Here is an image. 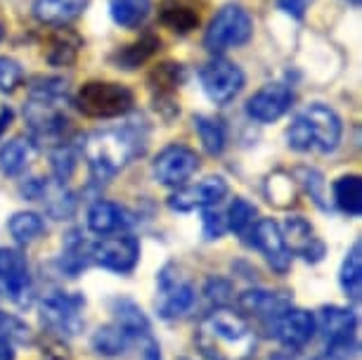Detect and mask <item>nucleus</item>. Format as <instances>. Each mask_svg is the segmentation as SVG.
Segmentation results:
<instances>
[{
	"label": "nucleus",
	"instance_id": "nucleus-22",
	"mask_svg": "<svg viewBox=\"0 0 362 360\" xmlns=\"http://www.w3.org/2000/svg\"><path fill=\"white\" fill-rule=\"evenodd\" d=\"M90 0H36L33 3V17L40 24L64 26L71 19L81 17Z\"/></svg>",
	"mask_w": 362,
	"mask_h": 360
},
{
	"label": "nucleus",
	"instance_id": "nucleus-4",
	"mask_svg": "<svg viewBox=\"0 0 362 360\" xmlns=\"http://www.w3.org/2000/svg\"><path fill=\"white\" fill-rule=\"evenodd\" d=\"M254 36V19L249 12L239 5H223L211 19L206 33H204V47L214 55L230 50V47H239L249 43Z\"/></svg>",
	"mask_w": 362,
	"mask_h": 360
},
{
	"label": "nucleus",
	"instance_id": "nucleus-50",
	"mask_svg": "<svg viewBox=\"0 0 362 360\" xmlns=\"http://www.w3.org/2000/svg\"><path fill=\"white\" fill-rule=\"evenodd\" d=\"M3 38H5V24L0 22V40H3Z\"/></svg>",
	"mask_w": 362,
	"mask_h": 360
},
{
	"label": "nucleus",
	"instance_id": "nucleus-26",
	"mask_svg": "<svg viewBox=\"0 0 362 360\" xmlns=\"http://www.w3.org/2000/svg\"><path fill=\"white\" fill-rule=\"evenodd\" d=\"M187 81V71L177 62L156 64L147 76L149 88L154 91V98H173V93Z\"/></svg>",
	"mask_w": 362,
	"mask_h": 360
},
{
	"label": "nucleus",
	"instance_id": "nucleus-35",
	"mask_svg": "<svg viewBox=\"0 0 362 360\" xmlns=\"http://www.w3.org/2000/svg\"><path fill=\"white\" fill-rule=\"evenodd\" d=\"M88 263H90V256H88V244L83 237H78L76 233H71L64 242V254H62V270H66L69 275H78Z\"/></svg>",
	"mask_w": 362,
	"mask_h": 360
},
{
	"label": "nucleus",
	"instance_id": "nucleus-7",
	"mask_svg": "<svg viewBox=\"0 0 362 360\" xmlns=\"http://www.w3.org/2000/svg\"><path fill=\"white\" fill-rule=\"evenodd\" d=\"M194 303V287L185 277L177 273L173 263L161 268L159 277H156V313L163 320H173V318L187 313Z\"/></svg>",
	"mask_w": 362,
	"mask_h": 360
},
{
	"label": "nucleus",
	"instance_id": "nucleus-30",
	"mask_svg": "<svg viewBox=\"0 0 362 360\" xmlns=\"http://www.w3.org/2000/svg\"><path fill=\"white\" fill-rule=\"evenodd\" d=\"M33 154V145L29 138L8 140L0 147V171L5 175H19L29 164Z\"/></svg>",
	"mask_w": 362,
	"mask_h": 360
},
{
	"label": "nucleus",
	"instance_id": "nucleus-40",
	"mask_svg": "<svg viewBox=\"0 0 362 360\" xmlns=\"http://www.w3.org/2000/svg\"><path fill=\"white\" fill-rule=\"evenodd\" d=\"M358 351H360V344H358V337L355 335L339 337V339L327 342V358L329 360H353L358 356Z\"/></svg>",
	"mask_w": 362,
	"mask_h": 360
},
{
	"label": "nucleus",
	"instance_id": "nucleus-11",
	"mask_svg": "<svg viewBox=\"0 0 362 360\" xmlns=\"http://www.w3.org/2000/svg\"><path fill=\"white\" fill-rule=\"evenodd\" d=\"M29 263L19 249L0 247V294L17 303L29 301Z\"/></svg>",
	"mask_w": 362,
	"mask_h": 360
},
{
	"label": "nucleus",
	"instance_id": "nucleus-41",
	"mask_svg": "<svg viewBox=\"0 0 362 360\" xmlns=\"http://www.w3.org/2000/svg\"><path fill=\"white\" fill-rule=\"evenodd\" d=\"M24 79V71L19 62L10 57H0V91L3 93H12L15 88L22 83Z\"/></svg>",
	"mask_w": 362,
	"mask_h": 360
},
{
	"label": "nucleus",
	"instance_id": "nucleus-8",
	"mask_svg": "<svg viewBox=\"0 0 362 360\" xmlns=\"http://www.w3.org/2000/svg\"><path fill=\"white\" fill-rule=\"evenodd\" d=\"M62 102L45 100L29 95V102L24 105V119L29 124L31 138L38 142H59L69 126V119L62 112Z\"/></svg>",
	"mask_w": 362,
	"mask_h": 360
},
{
	"label": "nucleus",
	"instance_id": "nucleus-10",
	"mask_svg": "<svg viewBox=\"0 0 362 360\" xmlns=\"http://www.w3.org/2000/svg\"><path fill=\"white\" fill-rule=\"evenodd\" d=\"M197 171H199V157H197V152L187 145H177V142L163 147L152 164L154 180L168 187L185 185Z\"/></svg>",
	"mask_w": 362,
	"mask_h": 360
},
{
	"label": "nucleus",
	"instance_id": "nucleus-33",
	"mask_svg": "<svg viewBox=\"0 0 362 360\" xmlns=\"http://www.w3.org/2000/svg\"><path fill=\"white\" fill-rule=\"evenodd\" d=\"M194 131L211 157H218L225 149V128L221 121L199 114V117H194Z\"/></svg>",
	"mask_w": 362,
	"mask_h": 360
},
{
	"label": "nucleus",
	"instance_id": "nucleus-24",
	"mask_svg": "<svg viewBox=\"0 0 362 360\" xmlns=\"http://www.w3.org/2000/svg\"><path fill=\"white\" fill-rule=\"evenodd\" d=\"M161 47V38L154 36V33H145V36H140L138 40H133V43H128L124 47H119V50L112 55V64L119 66V69H138L140 64H145L147 59H152L156 52H159Z\"/></svg>",
	"mask_w": 362,
	"mask_h": 360
},
{
	"label": "nucleus",
	"instance_id": "nucleus-37",
	"mask_svg": "<svg viewBox=\"0 0 362 360\" xmlns=\"http://www.w3.org/2000/svg\"><path fill=\"white\" fill-rule=\"evenodd\" d=\"M0 337L8 339L10 344H29L31 342V330L24 320H19L17 315L0 310Z\"/></svg>",
	"mask_w": 362,
	"mask_h": 360
},
{
	"label": "nucleus",
	"instance_id": "nucleus-12",
	"mask_svg": "<svg viewBox=\"0 0 362 360\" xmlns=\"http://www.w3.org/2000/svg\"><path fill=\"white\" fill-rule=\"evenodd\" d=\"M293 105V91L286 83H268L261 91L254 93L247 102V114L258 124H272L282 119Z\"/></svg>",
	"mask_w": 362,
	"mask_h": 360
},
{
	"label": "nucleus",
	"instance_id": "nucleus-48",
	"mask_svg": "<svg viewBox=\"0 0 362 360\" xmlns=\"http://www.w3.org/2000/svg\"><path fill=\"white\" fill-rule=\"evenodd\" d=\"M0 360H15V349L8 339L0 337Z\"/></svg>",
	"mask_w": 362,
	"mask_h": 360
},
{
	"label": "nucleus",
	"instance_id": "nucleus-43",
	"mask_svg": "<svg viewBox=\"0 0 362 360\" xmlns=\"http://www.w3.org/2000/svg\"><path fill=\"white\" fill-rule=\"evenodd\" d=\"M228 230V223L221 214L216 211H204V237L206 240H221Z\"/></svg>",
	"mask_w": 362,
	"mask_h": 360
},
{
	"label": "nucleus",
	"instance_id": "nucleus-18",
	"mask_svg": "<svg viewBox=\"0 0 362 360\" xmlns=\"http://www.w3.org/2000/svg\"><path fill=\"white\" fill-rule=\"evenodd\" d=\"M239 308L251 315L275 320L286 308H291V296L286 291H268V289H249L239 296Z\"/></svg>",
	"mask_w": 362,
	"mask_h": 360
},
{
	"label": "nucleus",
	"instance_id": "nucleus-32",
	"mask_svg": "<svg viewBox=\"0 0 362 360\" xmlns=\"http://www.w3.org/2000/svg\"><path fill=\"white\" fill-rule=\"evenodd\" d=\"M10 235L15 237L19 244H31L33 240H38L45 230V223L38 214L33 211H19L10 219L8 223Z\"/></svg>",
	"mask_w": 362,
	"mask_h": 360
},
{
	"label": "nucleus",
	"instance_id": "nucleus-47",
	"mask_svg": "<svg viewBox=\"0 0 362 360\" xmlns=\"http://www.w3.org/2000/svg\"><path fill=\"white\" fill-rule=\"evenodd\" d=\"M142 360H163L161 358V351H159V344L147 342L145 351H142Z\"/></svg>",
	"mask_w": 362,
	"mask_h": 360
},
{
	"label": "nucleus",
	"instance_id": "nucleus-39",
	"mask_svg": "<svg viewBox=\"0 0 362 360\" xmlns=\"http://www.w3.org/2000/svg\"><path fill=\"white\" fill-rule=\"evenodd\" d=\"M286 142H289V147L296 149V152H310L313 149V133L303 114H298V117L291 121V126L286 128Z\"/></svg>",
	"mask_w": 362,
	"mask_h": 360
},
{
	"label": "nucleus",
	"instance_id": "nucleus-38",
	"mask_svg": "<svg viewBox=\"0 0 362 360\" xmlns=\"http://www.w3.org/2000/svg\"><path fill=\"white\" fill-rule=\"evenodd\" d=\"M52 175L57 178L59 185H64L66 180L71 178L74 171H76V154L69 145H59L52 152Z\"/></svg>",
	"mask_w": 362,
	"mask_h": 360
},
{
	"label": "nucleus",
	"instance_id": "nucleus-6",
	"mask_svg": "<svg viewBox=\"0 0 362 360\" xmlns=\"http://www.w3.org/2000/svg\"><path fill=\"white\" fill-rule=\"evenodd\" d=\"M88 256H90V263H98L112 273L128 275L140 261V242L133 235L102 237V240L88 244Z\"/></svg>",
	"mask_w": 362,
	"mask_h": 360
},
{
	"label": "nucleus",
	"instance_id": "nucleus-34",
	"mask_svg": "<svg viewBox=\"0 0 362 360\" xmlns=\"http://www.w3.org/2000/svg\"><path fill=\"white\" fill-rule=\"evenodd\" d=\"M256 207L247 199H242V197H237L235 202L230 204L228 209V230H232L235 235H247L251 233V228L256 226Z\"/></svg>",
	"mask_w": 362,
	"mask_h": 360
},
{
	"label": "nucleus",
	"instance_id": "nucleus-17",
	"mask_svg": "<svg viewBox=\"0 0 362 360\" xmlns=\"http://www.w3.org/2000/svg\"><path fill=\"white\" fill-rule=\"evenodd\" d=\"M282 237H284V244L289 249V254L303 256L308 263H317L322 261L325 256V244L320 237H315V230L303 216H289L284 221V230H282Z\"/></svg>",
	"mask_w": 362,
	"mask_h": 360
},
{
	"label": "nucleus",
	"instance_id": "nucleus-13",
	"mask_svg": "<svg viewBox=\"0 0 362 360\" xmlns=\"http://www.w3.org/2000/svg\"><path fill=\"white\" fill-rule=\"evenodd\" d=\"M315 332H317L315 315H313L310 310L293 308V306L272 320V335H275L277 342L286 346L289 351L303 349V346L315 337Z\"/></svg>",
	"mask_w": 362,
	"mask_h": 360
},
{
	"label": "nucleus",
	"instance_id": "nucleus-28",
	"mask_svg": "<svg viewBox=\"0 0 362 360\" xmlns=\"http://www.w3.org/2000/svg\"><path fill=\"white\" fill-rule=\"evenodd\" d=\"M339 282L344 294L351 298V301L358 303L360 294H362V244L355 242L351 251L346 254L344 266H341L339 273Z\"/></svg>",
	"mask_w": 362,
	"mask_h": 360
},
{
	"label": "nucleus",
	"instance_id": "nucleus-1",
	"mask_svg": "<svg viewBox=\"0 0 362 360\" xmlns=\"http://www.w3.org/2000/svg\"><path fill=\"white\" fill-rule=\"evenodd\" d=\"M194 342L206 360H249L256 351V335L249 323L223 306L199 323Z\"/></svg>",
	"mask_w": 362,
	"mask_h": 360
},
{
	"label": "nucleus",
	"instance_id": "nucleus-16",
	"mask_svg": "<svg viewBox=\"0 0 362 360\" xmlns=\"http://www.w3.org/2000/svg\"><path fill=\"white\" fill-rule=\"evenodd\" d=\"M303 117L308 121L310 133H313V149L325 152V154L334 152V149L339 147L341 131H344L339 114L334 112L332 107L315 102V105H310L308 110L303 112Z\"/></svg>",
	"mask_w": 362,
	"mask_h": 360
},
{
	"label": "nucleus",
	"instance_id": "nucleus-29",
	"mask_svg": "<svg viewBox=\"0 0 362 360\" xmlns=\"http://www.w3.org/2000/svg\"><path fill=\"white\" fill-rule=\"evenodd\" d=\"M149 10H152V0H109L112 19L121 29H138L147 19Z\"/></svg>",
	"mask_w": 362,
	"mask_h": 360
},
{
	"label": "nucleus",
	"instance_id": "nucleus-19",
	"mask_svg": "<svg viewBox=\"0 0 362 360\" xmlns=\"http://www.w3.org/2000/svg\"><path fill=\"white\" fill-rule=\"evenodd\" d=\"M159 22L166 26V29L185 36V33L194 31L197 26H199L202 15L194 0H161Z\"/></svg>",
	"mask_w": 362,
	"mask_h": 360
},
{
	"label": "nucleus",
	"instance_id": "nucleus-5",
	"mask_svg": "<svg viewBox=\"0 0 362 360\" xmlns=\"http://www.w3.org/2000/svg\"><path fill=\"white\" fill-rule=\"evenodd\" d=\"M83 306L86 298L81 294L50 291L40 301V320L57 335L76 337L83 330Z\"/></svg>",
	"mask_w": 362,
	"mask_h": 360
},
{
	"label": "nucleus",
	"instance_id": "nucleus-3",
	"mask_svg": "<svg viewBox=\"0 0 362 360\" xmlns=\"http://www.w3.org/2000/svg\"><path fill=\"white\" fill-rule=\"evenodd\" d=\"M76 110L90 119H116L133 110V93L131 88L112 83V81H88L78 88Z\"/></svg>",
	"mask_w": 362,
	"mask_h": 360
},
{
	"label": "nucleus",
	"instance_id": "nucleus-51",
	"mask_svg": "<svg viewBox=\"0 0 362 360\" xmlns=\"http://www.w3.org/2000/svg\"><path fill=\"white\" fill-rule=\"evenodd\" d=\"M346 3H351V5H355V8H358V5H360V0H346Z\"/></svg>",
	"mask_w": 362,
	"mask_h": 360
},
{
	"label": "nucleus",
	"instance_id": "nucleus-25",
	"mask_svg": "<svg viewBox=\"0 0 362 360\" xmlns=\"http://www.w3.org/2000/svg\"><path fill=\"white\" fill-rule=\"evenodd\" d=\"M112 313L114 323L126 332L128 337H147L149 335V320L142 313L138 303H133L131 298H114L112 301Z\"/></svg>",
	"mask_w": 362,
	"mask_h": 360
},
{
	"label": "nucleus",
	"instance_id": "nucleus-45",
	"mask_svg": "<svg viewBox=\"0 0 362 360\" xmlns=\"http://www.w3.org/2000/svg\"><path fill=\"white\" fill-rule=\"evenodd\" d=\"M313 3H315V0H277V8L293 19H303V15L308 12Z\"/></svg>",
	"mask_w": 362,
	"mask_h": 360
},
{
	"label": "nucleus",
	"instance_id": "nucleus-21",
	"mask_svg": "<svg viewBox=\"0 0 362 360\" xmlns=\"http://www.w3.org/2000/svg\"><path fill=\"white\" fill-rule=\"evenodd\" d=\"M126 226H131V221H128V214L119 207V204L98 199L90 209H88V230L95 235L107 237L112 233L124 230Z\"/></svg>",
	"mask_w": 362,
	"mask_h": 360
},
{
	"label": "nucleus",
	"instance_id": "nucleus-9",
	"mask_svg": "<svg viewBox=\"0 0 362 360\" xmlns=\"http://www.w3.org/2000/svg\"><path fill=\"white\" fill-rule=\"evenodd\" d=\"M202 88L206 98L216 105H230L244 88V71L235 62L223 57L211 59L199 71Z\"/></svg>",
	"mask_w": 362,
	"mask_h": 360
},
{
	"label": "nucleus",
	"instance_id": "nucleus-20",
	"mask_svg": "<svg viewBox=\"0 0 362 360\" xmlns=\"http://www.w3.org/2000/svg\"><path fill=\"white\" fill-rule=\"evenodd\" d=\"M81 47H83V38L71 29H54L50 36L45 38L43 55L45 62L50 66H71L76 62Z\"/></svg>",
	"mask_w": 362,
	"mask_h": 360
},
{
	"label": "nucleus",
	"instance_id": "nucleus-36",
	"mask_svg": "<svg viewBox=\"0 0 362 360\" xmlns=\"http://www.w3.org/2000/svg\"><path fill=\"white\" fill-rule=\"evenodd\" d=\"M293 175H296V180L300 182V187L305 190V192L310 194V199L317 204L322 211H327L329 209V204H327V182H325V175L315 171V168H296L293 171Z\"/></svg>",
	"mask_w": 362,
	"mask_h": 360
},
{
	"label": "nucleus",
	"instance_id": "nucleus-23",
	"mask_svg": "<svg viewBox=\"0 0 362 360\" xmlns=\"http://www.w3.org/2000/svg\"><path fill=\"white\" fill-rule=\"evenodd\" d=\"M315 325H317V330L322 332L325 342H332V339L355 335V330H358V315H355L351 308L325 306L315 318Z\"/></svg>",
	"mask_w": 362,
	"mask_h": 360
},
{
	"label": "nucleus",
	"instance_id": "nucleus-2",
	"mask_svg": "<svg viewBox=\"0 0 362 360\" xmlns=\"http://www.w3.org/2000/svg\"><path fill=\"white\" fill-rule=\"evenodd\" d=\"M145 138H140L138 126L126 128H107L95 131L83 140V157L90 166L93 180L105 182L114 178L133 157L142 154Z\"/></svg>",
	"mask_w": 362,
	"mask_h": 360
},
{
	"label": "nucleus",
	"instance_id": "nucleus-44",
	"mask_svg": "<svg viewBox=\"0 0 362 360\" xmlns=\"http://www.w3.org/2000/svg\"><path fill=\"white\" fill-rule=\"evenodd\" d=\"M268 197H270V202H275L277 207H279V199H284L282 204L286 207L289 202H293V190H291V180H279V175H275V178H270L268 180Z\"/></svg>",
	"mask_w": 362,
	"mask_h": 360
},
{
	"label": "nucleus",
	"instance_id": "nucleus-49",
	"mask_svg": "<svg viewBox=\"0 0 362 360\" xmlns=\"http://www.w3.org/2000/svg\"><path fill=\"white\" fill-rule=\"evenodd\" d=\"M272 360H315V358H305L298 356L296 351H291V353H277V356H272Z\"/></svg>",
	"mask_w": 362,
	"mask_h": 360
},
{
	"label": "nucleus",
	"instance_id": "nucleus-42",
	"mask_svg": "<svg viewBox=\"0 0 362 360\" xmlns=\"http://www.w3.org/2000/svg\"><path fill=\"white\" fill-rule=\"evenodd\" d=\"M204 294H206V298L211 303H216V308H221V306H225L230 301L232 287H230V282L221 280V277H211V280L206 282V287H204Z\"/></svg>",
	"mask_w": 362,
	"mask_h": 360
},
{
	"label": "nucleus",
	"instance_id": "nucleus-15",
	"mask_svg": "<svg viewBox=\"0 0 362 360\" xmlns=\"http://www.w3.org/2000/svg\"><path fill=\"white\" fill-rule=\"evenodd\" d=\"M251 237H254L256 249L265 256L268 266L275 270V273L284 275L291 266V254L284 244L282 228H279L272 219H261V221H256L254 228H251Z\"/></svg>",
	"mask_w": 362,
	"mask_h": 360
},
{
	"label": "nucleus",
	"instance_id": "nucleus-14",
	"mask_svg": "<svg viewBox=\"0 0 362 360\" xmlns=\"http://www.w3.org/2000/svg\"><path fill=\"white\" fill-rule=\"evenodd\" d=\"M228 194V182L221 175H211V178H204L197 185H187L180 187L177 192L168 197V207L177 214H187V211H197V209H206L214 207Z\"/></svg>",
	"mask_w": 362,
	"mask_h": 360
},
{
	"label": "nucleus",
	"instance_id": "nucleus-27",
	"mask_svg": "<svg viewBox=\"0 0 362 360\" xmlns=\"http://www.w3.org/2000/svg\"><path fill=\"white\" fill-rule=\"evenodd\" d=\"M334 204L339 211H344L351 219H358L362 214V178L360 175H341L332 187Z\"/></svg>",
	"mask_w": 362,
	"mask_h": 360
},
{
	"label": "nucleus",
	"instance_id": "nucleus-31",
	"mask_svg": "<svg viewBox=\"0 0 362 360\" xmlns=\"http://www.w3.org/2000/svg\"><path fill=\"white\" fill-rule=\"evenodd\" d=\"M128 344H131V337L116 323L105 325V327H100L93 335V349L100 356H119V353H124L128 349Z\"/></svg>",
	"mask_w": 362,
	"mask_h": 360
},
{
	"label": "nucleus",
	"instance_id": "nucleus-46",
	"mask_svg": "<svg viewBox=\"0 0 362 360\" xmlns=\"http://www.w3.org/2000/svg\"><path fill=\"white\" fill-rule=\"evenodd\" d=\"M12 119H15V112L10 110L8 105L0 107V135H3V131L12 124Z\"/></svg>",
	"mask_w": 362,
	"mask_h": 360
}]
</instances>
